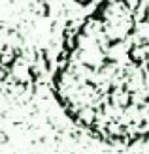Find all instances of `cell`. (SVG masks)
Returning <instances> with one entry per match:
<instances>
[{
    "instance_id": "1",
    "label": "cell",
    "mask_w": 149,
    "mask_h": 154,
    "mask_svg": "<svg viewBox=\"0 0 149 154\" xmlns=\"http://www.w3.org/2000/svg\"><path fill=\"white\" fill-rule=\"evenodd\" d=\"M98 117V111H95V107H81L76 115V120L83 126H92L96 122Z\"/></svg>"
},
{
    "instance_id": "2",
    "label": "cell",
    "mask_w": 149,
    "mask_h": 154,
    "mask_svg": "<svg viewBox=\"0 0 149 154\" xmlns=\"http://www.w3.org/2000/svg\"><path fill=\"white\" fill-rule=\"evenodd\" d=\"M32 11H34V13H38V15H47V11H49V6H47V2H44V0H40V2L32 4Z\"/></svg>"
},
{
    "instance_id": "3",
    "label": "cell",
    "mask_w": 149,
    "mask_h": 154,
    "mask_svg": "<svg viewBox=\"0 0 149 154\" xmlns=\"http://www.w3.org/2000/svg\"><path fill=\"white\" fill-rule=\"evenodd\" d=\"M77 4H89V0H76Z\"/></svg>"
}]
</instances>
